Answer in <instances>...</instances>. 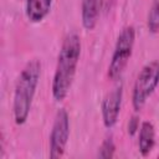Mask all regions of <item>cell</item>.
Returning a JSON list of instances; mask_svg holds the SVG:
<instances>
[{"mask_svg": "<svg viewBox=\"0 0 159 159\" xmlns=\"http://www.w3.org/2000/svg\"><path fill=\"white\" fill-rule=\"evenodd\" d=\"M70 138V116L65 108L56 112L50 133V158H61L65 154Z\"/></svg>", "mask_w": 159, "mask_h": 159, "instance_id": "obj_5", "label": "cell"}, {"mask_svg": "<svg viewBox=\"0 0 159 159\" xmlns=\"http://www.w3.org/2000/svg\"><path fill=\"white\" fill-rule=\"evenodd\" d=\"M159 84V61H150L143 66L137 76L132 91V104L135 112H139L148 98Z\"/></svg>", "mask_w": 159, "mask_h": 159, "instance_id": "obj_4", "label": "cell"}, {"mask_svg": "<svg viewBox=\"0 0 159 159\" xmlns=\"http://www.w3.org/2000/svg\"><path fill=\"white\" fill-rule=\"evenodd\" d=\"M81 46L80 36L73 32L68 34L62 41L51 84L52 97L56 102H62L72 87L81 57Z\"/></svg>", "mask_w": 159, "mask_h": 159, "instance_id": "obj_1", "label": "cell"}, {"mask_svg": "<svg viewBox=\"0 0 159 159\" xmlns=\"http://www.w3.org/2000/svg\"><path fill=\"white\" fill-rule=\"evenodd\" d=\"M135 42V30L132 25L124 26L116 41L114 50L108 65V77L111 80H118L124 72L132 53Z\"/></svg>", "mask_w": 159, "mask_h": 159, "instance_id": "obj_3", "label": "cell"}, {"mask_svg": "<svg viewBox=\"0 0 159 159\" xmlns=\"http://www.w3.org/2000/svg\"><path fill=\"white\" fill-rule=\"evenodd\" d=\"M104 0H81V20L86 30L96 27Z\"/></svg>", "mask_w": 159, "mask_h": 159, "instance_id": "obj_7", "label": "cell"}, {"mask_svg": "<svg viewBox=\"0 0 159 159\" xmlns=\"http://www.w3.org/2000/svg\"><path fill=\"white\" fill-rule=\"evenodd\" d=\"M114 152H116V144L113 142V138L107 137L102 142V144L98 149V157L103 158V159H111L114 157Z\"/></svg>", "mask_w": 159, "mask_h": 159, "instance_id": "obj_11", "label": "cell"}, {"mask_svg": "<svg viewBox=\"0 0 159 159\" xmlns=\"http://www.w3.org/2000/svg\"><path fill=\"white\" fill-rule=\"evenodd\" d=\"M139 130V118L137 116H132L128 122V134L134 135Z\"/></svg>", "mask_w": 159, "mask_h": 159, "instance_id": "obj_12", "label": "cell"}, {"mask_svg": "<svg viewBox=\"0 0 159 159\" xmlns=\"http://www.w3.org/2000/svg\"><path fill=\"white\" fill-rule=\"evenodd\" d=\"M147 26L152 34L159 32V0H154L147 17Z\"/></svg>", "mask_w": 159, "mask_h": 159, "instance_id": "obj_10", "label": "cell"}, {"mask_svg": "<svg viewBox=\"0 0 159 159\" xmlns=\"http://www.w3.org/2000/svg\"><path fill=\"white\" fill-rule=\"evenodd\" d=\"M122 98H123L122 84H117L103 97L101 103V112H102V120L106 128H112L116 125L120 112Z\"/></svg>", "mask_w": 159, "mask_h": 159, "instance_id": "obj_6", "label": "cell"}, {"mask_svg": "<svg viewBox=\"0 0 159 159\" xmlns=\"http://www.w3.org/2000/svg\"><path fill=\"white\" fill-rule=\"evenodd\" d=\"M52 0H26L25 12L30 22H41L50 12Z\"/></svg>", "mask_w": 159, "mask_h": 159, "instance_id": "obj_8", "label": "cell"}, {"mask_svg": "<svg viewBox=\"0 0 159 159\" xmlns=\"http://www.w3.org/2000/svg\"><path fill=\"white\" fill-rule=\"evenodd\" d=\"M155 144V128L152 122L144 120L139 128V139L138 147L143 157H147L154 148Z\"/></svg>", "mask_w": 159, "mask_h": 159, "instance_id": "obj_9", "label": "cell"}, {"mask_svg": "<svg viewBox=\"0 0 159 159\" xmlns=\"http://www.w3.org/2000/svg\"><path fill=\"white\" fill-rule=\"evenodd\" d=\"M41 77V62L37 58L29 61L21 70L14 91L12 113L17 125H22L30 114L32 101Z\"/></svg>", "mask_w": 159, "mask_h": 159, "instance_id": "obj_2", "label": "cell"}]
</instances>
